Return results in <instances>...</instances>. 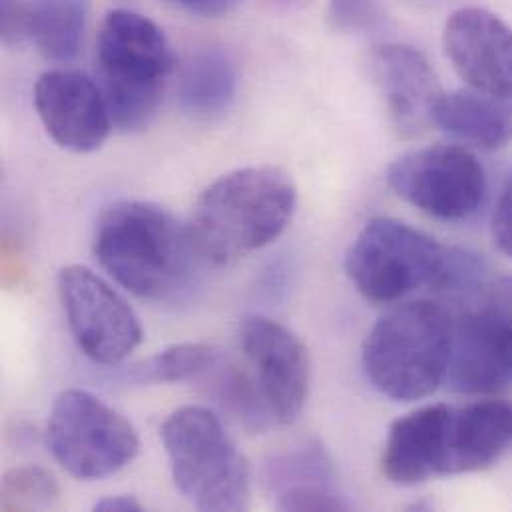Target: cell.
Here are the masks:
<instances>
[{"label":"cell","instance_id":"1","mask_svg":"<svg viewBox=\"0 0 512 512\" xmlns=\"http://www.w3.org/2000/svg\"><path fill=\"white\" fill-rule=\"evenodd\" d=\"M92 252L126 291L152 303H178L198 283V254L188 224L148 202H116L94 226Z\"/></svg>","mask_w":512,"mask_h":512},{"label":"cell","instance_id":"2","mask_svg":"<svg viewBox=\"0 0 512 512\" xmlns=\"http://www.w3.org/2000/svg\"><path fill=\"white\" fill-rule=\"evenodd\" d=\"M345 273L367 301L395 303L421 289L473 287L483 275V261L405 222L375 218L347 250Z\"/></svg>","mask_w":512,"mask_h":512},{"label":"cell","instance_id":"3","mask_svg":"<svg viewBox=\"0 0 512 512\" xmlns=\"http://www.w3.org/2000/svg\"><path fill=\"white\" fill-rule=\"evenodd\" d=\"M297 206L291 176L277 166H250L216 180L188 224L202 261L226 267L277 240Z\"/></svg>","mask_w":512,"mask_h":512},{"label":"cell","instance_id":"4","mask_svg":"<svg viewBox=\"0 0 512 512\" xmlns=\"http://www.w3.org/2000/svg\"><path fill=\"white\" fill-rule=\"evenodd\" d=\"M455 317L437 301L419 299L387 311L367 333L361 361L371 385L389 399L417 401L447 379Z\"/></svg>","mask_w":512,"mask_h":512},{"label":"cell","instance_id":"5","mask_svg":"<svg viewBox=\"0 0 512 512\" xmlns=\"http://www.w3.org/2000/svg\"><path fill=\"white\" fill-rule=\"evenodd\" d=\"M96 62L114 126L122 132L146 128L174 70L164 30L140 12L112 10L98 30Z\"/></svg>","mask_w":512,"mask_h":512},{"label":"cell","instance_id":"6","mask_svg":"<svg viewBox=\"0 0 512 512\" xmlns=\"http://www.w3.org/2000/svg\"><path fill=\"white\" fill-rule=\"evenodd\" d=\"M162 441L180 495L200 511H246L252 475L244 453L216 413L186 405L162 425Z\"/></svg>","mask_w":512,"mask_h":512},{"label":"cell","instance_id":"7","mask_svg":"<svg viewBox=\"0 0 512 512\" xmlns=\"http://www.w3.org/2000/svg\"><path fill=\"white\" fill-rule=\"evenodd\" d=\"M46 447L78 481H100L128 467L140 453L132 423L100 397L68 389L60 393L46 423Z\"/></svg>","mask_w":512,"mask_h":512},{"label":"cell","instance_id":"8","mask_svg":"<svg viewBox=\"0 0 512 512\" xmlns=\"http://www.w3.org/2000/svg\"><path fill=\"white\" fill-rule=\"evenodd\" d=\"M449 385L465 395H493L512 385V275L487 285L455 317Z\"/></svg>","mask_w":512,"mask_h":512},{"label":"cell","instance_id":"9","mask_svg":"<svg viewBox=\"0 0 512 512\" xmlns=\"http://www.w3.org/2000/svg\"><path fill=\"white\" fill-rule=\"evenodd\" d=\"M385 178L397 198L447 222L473 216L487 194L483 164L467 148L453 144L407 152L391 162Z\"/></svg>","mask_w":512,"mask_h":512},{"label":"cell","instance_id":"10","mask_svg":"<svg viewBox=\"0 0 512 512\" xmlns=\"http://www.w3.org/2000/svg\"><path fill=\"white\" fill-rule=\"evenodd\" d=\"M58 297L78 349L98 365L128 359L142 343L144 329L130 303L84 265L58 273Z\"/></svg>","mask_w":512,"mask_h":512},{"label":"cell","instance_id":"11","mask_svg":"<svg viewBox=\"0 0 512 512\" xmlns=\"http://www.w3.org/2000/svg\"><path fill=\"white\" fill-rule=\"evenodd\" d=\"M240 343L275 425L295 423L311 383L307 347L291 329L257 313L242 319Z\"/></svg>","mask_w":512,"mask_h":512},{"label":"cell","instance_id":"12","mask_svg":"<svg viewBox=\"0 0 512 512\" xmlns=\"http://www.w3.org/2000/svg\"><path fill=\"white\" fill-rule=\"evenodd\" d=\"M34 108L48 136L64 150H98L114 128L100 84L74 68H54L34 84Z\"/></svg>","mask_w":512,"mask_h":512},{"label":"cell","instance_id":"13","mask_svg":"<svg viewBox=\"0 0 512 512\" xmlns=\"http://www.w3.org/2000/svg\"><path fill=\"white\" fill-rule=\"evenodd\" d=\"M443 46L469 88L512 102V28L505 20L479 6L461 8L445 24Z\"/></svg>","mask_w":512,"mask_h":512},{"label":"cell","instance_id":"14","mask_svg":"<svg viewBox=\"0 0 512 512\" xmlns=\"http://www.w3.org/2000/svg\"><path fill=\"white\" fill-rule=\"evenodd\" d=\"M375 82L395 132L417 138L433 126V112L443 94L429 60L413 46L381 44L371 54Z\"/></svg>","mask_w":512,"mask_h":512},{"label":"cell","instance_id":"15","mask_svg":"<svg viewBox=\"0 0 512 512\" xmlns=\"http://www.w3.org/2000/svg\"><path fill=\"white\" fill-rule=\"evenodd\" d=\"M451 407L437 403L399 417L387 433L381 471L395 485H419L445 475Z\"/></svg>","mask_w":512,"mask_h":512},{"label":"cell","instance_id":"16","mask_svg":"<svg viewBox=\"0 0 512 512\" xmlns=\"http://www.w3.org/2000/svg\"><path fill=\"white\" fill-rule=\"evenodd\" d=\"M265 487L281 511H349L333 459L319 443H303L265 465Z\"/></svg>","mask_w":512,"mask_h":512},{"label":"cell","instance_id":"17","mask_svg":"<svg viewBox=\"0 0 512 512\" xmlns=\"http://www.w3.org/2000/svg\"><path fill=\"white\" fill-rule=\"evenodd\" d=\"M512 447V405L489 399L451 407L445 475L485 471Z\"/></svg>","mask_w":512,"mask_h":512},{"label":"cell","instance_id":"18","mask_svg":"<svg viewBox=\"0 0 512 512\" xmlns=\"http://www.w3.org/2000/svg\"><path fill=\"white\" fill-rule=\"evenodd\" d=\"M433 124L481 150H497L512 140V104L475 88L443 92Z\"/></svg>","mask_w":512,"mask_h":512},{"label":"cell","instance_id":"19","mask_svg":"<svg viewBox=\"0 0 512 512\" xmlns=\"http://www.w3.org/2000/svg\"><path fill=\"white\" fill-rule=\"evenodd\" d=\"M238 88L236 66L218 48L196 52L182 68L178 100L186 114L212 120L222 116L234 102Z\"/></svg>","mask_w":512,"mask_h":512},{"label":"cell","instance_id":"20","mask_svg":"<svg viewBox=\"0 0 512 512\" xmlns=\"http://www.w3.org/2000/svg\"><path fill=\"white\" fill-rule=\"evenodd\" d=\"M198 381L204 393L248 433H263L275 425L256 375L242 365L220 355Z\"/></svg>","mask_w":512,"mask_h":512},{"label":"cell","instance_id":"21","mask_svg":"<svg viewBox=\"0 0 512 512\" xmlns=\"http://www.w3.org/2000/svg\"><path fill=\"white\" fill-rule=\"evenodd\" d=\"M88 22L86 0H28V40L52 62H72Z\"/></svg>","mask_w":512,"mask_h":512},{"label":"cell","instance_id":"22","mask_svg":"<svg viewBox=\"0 0 512 512\" xmlns=\"http://www.w3.org/2000/svg\"><path fill=\"white\" fill-rule=\"evenodd\" d=\"M220 355V349L208 343H178L138 367L136 379L142 383L198 381Z\"/></svg>","mask_w":512,"mask_h":512},{"label":"cell","instance_id":"23","mask_svg":"<svg viewBox=\"0 0 512 512\" xmlns=\"http://www.w3.org/2000/svg\"><path fill=\"white\" fill-rule=\"evenodd\" d=\"M60 501L56 479L40 467H14L2 477L0 507L4 511L52 509Z\"/></svg>","mask_w":512,"mask_h":512},{"label":"cell","instance_id":"24","mask_svg":"<svg viewBox=\"0 0 512 512\" xmlns=\"http://www.w3.org/2000/svg\"><path fill=\"white\" fill-rule=\"evenodd\" d=\"M377 16V0H329V20L341 30H359Z\"/></svg>","mask_w":512,"mask_h":512},{"label":"cell","instance_id":"25","mask_svg":"<svg viewBox=\"0 0 512 512\" xmlns=\"http://www.w3.org/2000/svg\"><path fill=\"white\" fill-rule=\"evenodd\" d=\"M0 40L6 48L28 40V0H0Z\"/></svg>","mask_w":512,"mask_h":512},{"label":"cell","instance_id":"26","mask_svg":"<svg viewBox=\"0 0 512 512\" xmlns=\"http://www.w3.org/2000/svg\"><path fill=\"white\" fill-rule=\"evenodd\" d=\"M491 230L497 248L512 257V176L497 200Z\"/></svg>","mask_w":512,"mask_h":512},{"label":"cell","instance_id":"27","mask_svg":"<svg viewBox=\"0 0 512 512\" xmlns=\"http://www.w3.org/2000/svg\"><path fill=\"white\" fill-rule=\"evenodd\" d=\"M94 511L100 512H140L144 511V505L132 497V495H116L106 497L94 505Z\"/></svg>","mask_w":512,"mask_h":512},{"label":"cell","instance_id":"28","mask_svg":"<svg viewBox=\"0 0 512 512\" xmlns=\"http://www.w3.org/2000/svg\"><path fill=\"white\" fill-rule=\"evenodd\" d=\"M174 4H180L182 8H188L198 14H218L228 8L230 0H170Z\"/></svg>","mask_w":512,"mask_h":512}]
</instances>
